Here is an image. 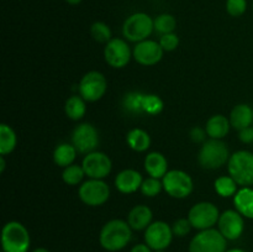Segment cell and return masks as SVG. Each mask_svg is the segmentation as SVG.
Instances as JSON below:
<instances>
[{
    "mask_svg": "<svg viewBox=\"0 0 253 252\" xmlns=\"http://www.w3.org/2000/svg\"><path fill=\"white\" fill-rule=\"evenodd\" d=\"M163 189L169 197L175 199H184L192 194L194 183L187 172L180 169H172L162 178Z\"/></svg>",
    "mask_w": 253,
    "mask_h": 252,
    "instance_id": "cell-7",
    "label": "cell"
},
{
    "mask_svg": "<svg viewBox=\"0 0 253 252\" xmlns=\"http://www.w3.org/2000/svg\"><path fill=\"white\" fill-rule=\"evenodd\" d=\"M152 210L147 205H136L130 210L127 215V222L135 231L146 230L152 224Z\"/></svg>",
    "mask_w": 253,
    "mask_h": 252,
    "instance_id": "cell-18",
    "label": "cell"
},
{
    "mask_svg": "<svg viewBox=\"0 0 253 252\" xmlns=\"http://www.w3.org/2000/svg\"><path fill=\"white\" fill-rule=\"evenodd\" d=\"M143 178L136 169H124L116 175L115 187L123 194H131L141 189Z\"/></svg>",
    "mask_w": 253,
    "mask_h": 252,
    "instance_id": "cell-17",
    "label": "cell"
},
{
    "mask_svg": "<svg viewBox=\"0 0 253 252\" xmlns=\"http://www.w3.org/2000/svg\"><path fill=\"white\" fill-rule=\"evenodd\" d=\"M172 226L165 221H153L145 230V242L153 250L161 251L169 247L173 240Z\"/></svg>",
    "mask_w": 253,
    "mask_h": 252,
    "instance_id": "cell-13",
    "label": "cell"
},
{
    "mask_svg": "<svg viewBox=\"0 0 253 252\" xmlns=\"http://www.w3.org/2000/svg\"><path fill=\"white\" fill-rule=\"evenodd\" d=\"M153 26H155V31L162 36V35L174 32L175 26H177V21H175L173 15L161 14L153 20Z\"/></svg>",
    "mask_w": 253,
    "mask_h": 252,
    "instance_id": "cell-29",
    "label": "cell"
},
{
    "mask_svg": "<svg viewBox=\"0 0 253 252\" xmlns=\"http://www.w3.org/2000/svg\"><path fill=\"white\" fill-rule=\"evenodd\" d=\"M163 100L156 94H145L143 96V111L148 115H158L163 110Z\"/></svg>",
    "mask_w": 253,
    "mask_h": 252,
    "instance_id": "cell-31",
    "label": "cell"
},
{
    "mask_svg": "<svg viewBox=\"0 0 253 252\" xmlns=\"http://www.w3.org/2000/svg\"><path fill=\"white\" fill-rule=\"evenodd\" d=\"M226 252H246V251H244L242 249H231V250H226Z\"/></svg>",
    "mask_w": 253,
    "mask_h": 252,
    "instance_id": "cell-43",
    "label": "cell"
},
{
    "mask_svg": "<svg viewBox=\"0 0 253 252\" xmlns=\"http://www.w3.org/2000/svg\"><path fill=\"white\" fill-rule=\"evenodd\" d=\"M229 174L241 187H251L253 184V153L241 150L232 153L227 162Z\"/></svg>",
    "mask_w": 253,
    "mask_h": 252,
    "instance_id": "cell-4",
    "label": "cell"
},
{
    "mask_svg": "<svg viewBox=\"0 0 253 252\" xmlns=\"http://www.w3.org/2000/svg\"><path fill=\"white\" fill-rule=\"evenodd\" d=\"M108 88V82L104 77L103 73L98 71H90L86 74H84L83 78L79 82V95L85 101H94L100 100L106 93Z\"/></svg>",
    "mask_w": 253,
    "mask_h": 252,
    "instance_id": "cell-9",
    "label": "cell"
},
{
    "mask_svg": "<svg viewBox=\"0 0 253 252\" xmlns=\"http://www.w3.org/2000/svg\"><path fill=\"white\" fill-rule=\"evenodd\" d=\"M239 138L244 143L253 142V127L250 126V127H246V128H244V130L240 131Z\"/></svg>",
    "mask_w": 253,
    "mask_h": 252,
    "instance_id": "cell-38",
    "label": "cell"
},
{
    "mask_svg": "<svg viewBox=\"0 0 253 252\" xmlns=\"http://www.w3.org/2000/svg\"><path fill=\"white\" fill-rule=\"evenodd\" d=\"M17 143L16 133L6 124L0 125V155L6 156L15 150Z\"/></svg>",
    "mask_w": 253,
    "mask_h": 252,
    "instance_id": "cell-27",
    "label": "cell"
},
{
    "mask_svg": "<svg viewBox=\"0 0 253 252\" xmlns=\"http://www.w3.org/2000/svg\"><path fill=\"white\" fill-rule=\"evenodd\" d=\"M192 224H190L189 219H185V217H180V219L175 220L172 225V231L174 236L178 237H184L187 236L188 234L192 230Z\"/></svg>",
    "mask_w": 253,
    "mask_h": 252,
    "instance_id": "cell-34",
    "label": "cell"
},
{
    "mask_svg": "<svg viewBox=\"0 0 253 252\" xmlns=\"http://www.w3.org/2000/svg\"><path fill=\"white\" fill-rule=\"evenodd\" d=\"M104 58L113 68H124L131 59V49L123 39H111L104 48Z\"/></svg>",
    "mask_w": 253,
    "mask_h": 252,
    "instance_id": "cell-15",
    "label": "cell"
},
{
    "mask_svg": "<svg viewBox=\"0 0 253 252\" xmlns=\"http://www.w3.org/2000/svg\"><path fill=\"white\" fill-rule=\"evenodd\" d=\"M72 145L79 153L88 155L94 152L99 145L98 130L91 124H81L74 128L72 133Z\"/></svg>",
    "mask_w": 253,
    "mask_h": 252,
    "instance_id": "cell-12",
    "label": "cell"
},
{
    "mask_svg": "<svg viewBox=\"0 0 253 252\" xmlns=\"http://www.w3.org/2000/svg\"><path fill=\"white\" fill-rule=\"evenodd\" d=\"M220 217V211L216 205L210 202H200L193 205L188 214L193 229L199 231L212 229L217 224Z\"/></svg>",
    "mask_w": 253,
    "mask_h": 252,
    "instance_id": "cell-8",
    "label": "cell"
},
{
    "mask_svg": "<svg viewBox=\"0 0 253 252\" xmlns=\"http://www.w3.org/2000/svg\"><path fill=\"white\" fill-rule=\"evenodd\" d=\"M227 240L217 229L202 230L190 240L189 252H226Z\"/></svg>",
    "mask_w": 253,
    "mask_h": 252,
    "instance_id": "cell-6",
    "label": "cell"
},
{
    "mask_svg": "<svg viewBox=\"0 0 253 252\" xmlns=\"http://www.w3.org/2000/svg\"><path fill=\"white\" fill-rule=\"evenodd\" d=\"M84 177H85V172H84L83 167L79 165L68 166V167L64 168L63 173H62V179L68 185L79 184Z\"/></svg>",
    "mask_w": 253,
    "mask_h": 252,
    "instance_id": "cell-30",
    "label": "cell"
},
{
    "mask_svg": "<svg viewBox=\"0 0 253 252\" xmlns=\"http://www.w3.org/2000/svg\"><path fill=\"white\" fill-rule=\"evenodd\" d=\"M163 53H165V51H163L160 42L148 39L136 43L132 51L135 61L142 66H155L162 59Z\"/></svg>",
    "mask_w": 253,
    "mask_h": 252,
    "instance_id": "cell-16",
    "label": "cell"
},
{
    "mask_svg": "<svg viewBox=\"0 0 253 252\" xmlns=\"http://www.w3.org/2000/svg\"><path fill=\"white\" fill-rule=\"evenodd\" d=\"M234 204L237 211L247 219H253V188L242 187L234 197Z\"/></svg>",
    "mask_w": 253,
    "mask_h": 252,
    "instance_id": "cell-21",
    "label": "cell"
},
{
    "mask_svg": "<svg viewBox=\"0 0 253 252\" xmlns=\"http://www.w3.org/2000/svg\"><path fill=\"white\" fill-rule=\"evenodd\" d=\"M160 44L162 46L163 51L165 52L174 51V49L178 47V44H179V39H178V36L174 34V32H172V34L162 35L160 39Z\"/></svg>",
    "mask_w": 253,
    "mask_h": 252,
    "instance_id": "cell-36",
    "label": "cell"
},
{
    "mask_svg": "<svg viewBox=\"0 0 253 252\" xmlns=\"http://www.w3.org/2000/svg\"><path fill=\"white\" fill-rule=\"evenodd\" d=\"M4 169H5V158L4 156H1V157H0V172H4Z\"/></svg>",
    "mask_w": 253,
    "mask_h": 252,
    "instance_id": "cell-40",
    "label": "cell"
},
{
    "mask_svg": "<svg viewBox=\"0 0 253 252\" xmlns=\"http://www.w3.org/2000/svg\"><path fill=\"white\" fill-rule=\"evenodd\" d=\"M230 160V152L222 140L210 138L203 143L198 155L200 166L205 169H217L226 165Z\"/></svg>",
    "mask_w": 253,
    "mask_h": 252,
    "instance_id": "cell-3",
    "label": "cell"
},
{
    "mask_svg": "<svg viewBox=\"0 0 253 252\" xmlns=\"http://www.w3.org/2000/svg\"><path fill=\"white\" fill-rule=\"evenodd\" d=\"M153 30H155L153 20L151 19L150 15L145 12H135L130 15L124 22L123 34L126 40L138 43L147 40Z\"/></svg>",
    "mask_w": 253,
    "mask_h": 252,
    "instance_id": "cell-5",
    "label": "cell"
},
{
    "mask_svg": "<svg viewBox=\"0 0 253 252\" xmlns=\"http://www.w3.org/2000/svg\"><path fill=\"white\" fill-rule=\"evenodd\" d=\"M247 9L246 0H227L226 10L231 16L239 17L245 14Z\"/></svg>",
    "mask_w": 253,
    "mask_h": 252,
    "instance_id": "cell-35",
    "label": "cell"
},
{
    "mask_svg": "<svg viewBox=\"0 0 253 252\" xmlns=\"http://www.w3.org/2000/svg\"><path fill=\"white\" fill-rule=\"evenodd\" d=\"M82 167L85 172V175L91 179H104L110 174L113 162L104 152L94 151L85 155L82 162Z\"/></svg>",
    "mask_w": 253,
    "mask_h": 252,
    "instance_id": "cell-11",
    "label": "cell"
},
{
    "mask_svg": "<svg viewBox=\"0 0 253 252\" xmlns=\"http://www.w3.org/2000/svg\"><path fill=\"white\" fill-rule=\"evenodd\" d=\"M77 153H78V151L72 143H61L54 150L53 161L57 166L66 168L73 165Z\"/></svg>",
    "mask_w": 253,
    "mask_h": 252,
    "instance_id": "cell-24",
    "label": "cell"
},
{
    "mask_svg": "<svg viewBox=\"0 0 253 252\" xmlns=\"http://www.w3.org/2000/svg\"><path fill=\"white\" fill-rule=\"evenodd\" d=\"M162 189H163L162 180H160L158 178H155V177H148L147 179H143L140 190L145 197L153 198L156 197V195L160 194Z\"/></svg>",
    "mask_w": 253,
    "mask_h": 252,
    "instance_id": "cell-33",
    "label": "cell"
},
{
    "mask_svg": "<svg viewBox=\"0 0 253 252\" xmlns=\"http://www.w3.org/2000/svg\"><path fill=\"white\" fill-rule=\"evenodd\" d=\"M230 127H231V124H230L229 119L221 114H217V115H212L208 120L205 130L210 138L222 140L229 133Z\"/></svg>",
    "mask_w": 253,
    "mask_h": 252,
    "instance_id": "cell-22",
    "label": "cell"
},
{
    "mask_svg": "<svg viewBox=\"0 0 253 252\" xmlns=\"http://www.w3.org/2000/svg\"><path fill=\"white\" fill-rule=\"evenodd\" d=\"M145 169L150 174V177H155L161 179L168 172L167 158L161 152H150L145 158Z\"/></svg>",
    "mask_w": 253,
    "mask_h": 252,
    "instance_id": "cell-19",
    "label": "cell"
},
{
    "mask_svg": "<svg viewBox=\"0 0 253 252\" xmlns=\"http://www.w3.org/2000/svg\"><path fill=\"white\" fill-rule=\"evenodd\" d=\"M130 252H155L147 244H137L131 249Z\"/></svg>",
    "mask_w": 253,
    "mask_h": 252,
    "instance_id": "cell-39",
    "label": "cell"
},
{
    "mask_svg": "<svg viewBox=\"0 0 253 252\" xmlns=\"http://www.w3.org/2000/svg\"><path fill=\"white\" fill-rule=\"evenodd\" d=\"M237 183L231 175H222L215 179L214 182V188L215 192L222 198H230L235 197V194L237 193Z\"/></svg>",
    "mask_w": 253,
    "mask_h": 252,
    "instance_id": "cell-28",
    "label": "cell"
},
{
    "mask_svg": "<svg viewBox=\"0 0 253 252\" xmlns=\"http://www.w3.org/2000/svg\"><path fill=\"white\" fill-rule=\"evenodd\" d=\"M66 1L71 5H77L79 4V2H82V0H66Z\"/></svg>",
    "mask_w": 253,
    "mask_h": 252,
    "instance_id": "cell-42",
    "label": "cell"
},
{
    "mask_svg": "<svg viewBox=\"0 0 253 252\" xmlns=\"http://www.w3.org/2000/svg\"><path fill=\"white\" fill-rule=\"evenodd\" d=\"M217 230L221 232L225 239L230 241L240 239L245 230L244 216L237 210H225L222 214H220Z\"/></svg>",
    "mask_w": 253,
    "mask_h": 252,
    "instance_id": "cell-14",
    "label": "cell"
},
{
    "mask_svg": "<svg viewBox=\"0 0 253 252\" xmlns=\"http://www.w3.org/2000/svg\"><path fill=\"white\" fill-rule=\"evenodd\" d=\"M143 96L141 91H128L123 98V108L131 115H143Z\"/></svg>",
    "mask_w": 253,
    "mask_h": 252,
    "instance_id": "cell-25",
    "label": "cell"
},
{
    "mask_svg": "<svg viewBox=\"0 0 253 252\" xmlns=\"http://www.w3.org/2000/svg\"><path fill=\"white\" fill-rule=\"evenodd\" d=\"M90 35L99 43H108L111 40V30L105 22L96 21L91 25Z\"/></svg>",
    "mask_w": 253,
    "mask_h": 252,
    "instance_id": "cell-32",
    "label": "cell"
},
{
    "mask_svg": "<svg viewBox=\"0 0 253 252\" xmlns=\"http://www.w3.org/2000/svg\"><path fill=\"white\" fill-rule=\"evenodd\" d=\"M132 239V229L127 221L113 219L106 222L99 234L101 247L109 252H116L125 249Z\"/></svg>",
    "mask_w": 253,
    "mask_h": 252,
    "instance_id": "cell-1",
    "label": "cell"
},
{
    "mask_svg": "<svg viewBox=\"0 0 253 252\" xmlns=\"http://www.w3.org/2000/svg\"><path fill=\"white\" fill-rule=\"evenodd\" d=\"M207 130H203L202 127L197 126V127L192 128L189 132L190 138H192L193 142L195 143H200V142H205V137H207Z\"/></svg>",
    "mask_w": 253,
    "mask_h": 252,
    "instance_id": "cell-37",
    "label": "cell"
},
{
    "mask_svg": "<svg viewBox=\"0 0 253 252\" xmlns=\"http://www.w3.org/2000/svg\"><path fill=\"white\" fill-rule=\"evenodd\" d=\"M64 111H66V115L68 116L71 120H81V119L85 115V100H84L81 95L69 96L66 100Z\"/></svg>",
    "mask_w": 253,
    "mask_h": 252,
    "instance_id": "cell-26",
    "label": "cell"
},
{
    "mask_svg": "<svg viewBox=\"0 0 253 252\" xmlns=\"http://www.w3.org/2000/svg\"><path fill=\"white\" fill-rule=\"evenodd\" d=\"M230 124L235 130H244V128L250 127L253 123V110L247 104H239L235 106L230 114Z\"/></svg>",
    "mask_w": 253,
    "mask_h": 252,
    "instance_id": "cell-20",
    "label": "cell"
},
{
    "mask_svg": "<svg viewBox=\"0 0 253 252\" xmlns=\"http://www.w3.org/2000/svg\"><path fill=\"white\" fill-rule=\"evenodd\" d=\"M32 252H49V251L47 249H44V247H37V249H35Z\"/></svg>",
    "mask_w": 253,
    "mask_h": 252,
    "instance_id": "cell-41",
    "label": "cell"
},
{
    "mask_svg": "<svg viewBox=\"0 0 253 252\" xmlns=\"http://www.w3.org/2000/svg\"><path fill=\"white\" fill-rule=\"evenodd\" d=\"M79 199L89 207H100L105 204L110 197V188L103 179H91L84 182L79 187Z\"/></svg>",
    "mask_w": 253,
    "mask_h": 252,
    "instance_id": "cell-10",
    "label": "cell"
},
{
    "mask_svg": "<svg viewBox=\"0 0 253 252\" xmlns=\"http://www.w3.org/2000/svg\"><path fill=\"white\" fill-rule=\"evenodd\" d=\"M126 142L131 150L136 152H145L151 146V137L142 128H132L126 135Z\"/></svg>",
    "mask_w": 253,
    "mask_h": 252,
    "instance_id": "cell-23",
    "label": "cell"
},
{
    "mask_svg": "<svg viewBox=\"0 0 253 252\" xmlns=\"http://www.w3.org/2000/svg\"><path fill=\"white\" fill-rule=\"evenodd\" d=\"M155 252H165V250H161V251H155Z\"/></svg>",
    "mask_w": 253,
    "mask_h": 252,
    "instance_id": "cell-44",
    "label": "cell"
},
{
    "mask_svg": "<svg viewBox=\"0 0 253 252\" xmlns=\"http://www.w3.org/2000/svg\"><path fill=\"white\" fill-rule=\"evenodd\" d=\"M31 245L29 230L19 221H9L1 230L2 252H27Z\"/></svg>",
    "mask_w": 253,
    "mask_h": 252,
    "instance_id": "cell-2",
    "label": "cell"
}]
</instances>
